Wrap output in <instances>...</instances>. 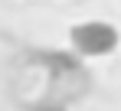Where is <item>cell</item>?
I'll return each mask as SVG.
<instances>
[{
	"label": "cell",
	"mask_w": 121,
	"mask_h": 111,
	"mask_svg": "<svg viewBox=\"0 0 121 111\" xmlns=\"http://www.w3.org/2000/svg\"><path fill=\"white\" fill-rule=\"evenodd\" d=\"M26 111H62L59 105H33V108H26Z\"/></svg>",
	"instance_id": "cell-2"
},
{
	"label": "cell",
	"mask_w": 121,
	"mask_h": 111,
	"mask_svg": "<svg viewBox=\"0 0 121 111\" xmlns=\"http://www.w3.org/2000/svg\"><path fill=\"white\" fill-rule=\"evenodd\" d=\"M72 46L82 56H108L118 46V30L105 20H85L72 26Z\"/></svg>",
	"instance_id": "cell-1"
}]
</instances>
